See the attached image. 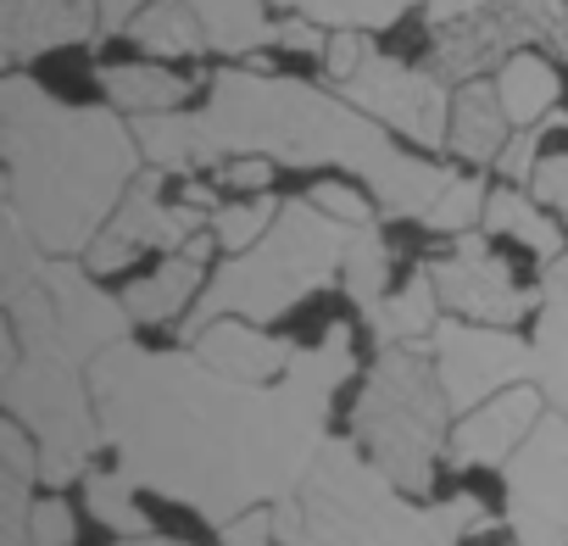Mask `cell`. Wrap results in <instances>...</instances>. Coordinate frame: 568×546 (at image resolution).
I'll return each mask as SVG.
<instances>
[{
  "mask_svg": "<svg viewBox=\"0 0 568 546\" xmlns=\"http://www.w3.org/2000/svg\"><path fill=\"white\" fill-rule=\"evenodd\" d=\"M129 40H134L140 51L162 57V62H190V57L212 51L201 18L184 7V0H145L140 18L129 23Z\"/></svg>",
  "mask_w": 568,
  "mask_h": 546,
  "instance_id": "cell-25",
  "label": "cell"
},
{
  "mask_svg": "<svg viewBox=\"0 0 568 546\" xmlns=\"http://www.w3.org/2000/svg\"><path fill=\"white\" fill-rule=\"evenodd\" d=\"M302 546H457L485 529L479 496H452L435 507H413V496L357 446L324 441L302 491Z\"/></svg>",
  "mask_w": 568,
  "mask_h": 546,
  "instance_id": "cell-4",
  "label": "cell"
},
{
  "mask_svg": "<svg viewBox=\"0 0 568 546\" xmlns=\"http://www.w3.org/2000/svg\"><path fill=\"white\" fill-rule=\"evenodd\" d=\"M485 229L490 234H507V240H518L524 251H535L540 262H557L562 256V223L535 201V195H524L518 184H501V190H490V201H485Z\"/></svg>",
  "mask_w": 568,
  "mask_h": 546,
  "instance_id": "cell-24",
  "label": "cell"
},
{
  "mask_svg": "<svg viewBox=\"0 0 568 546\" xmlns=\"http://www.w3.org/2000/svg\"><path fill=\"white\" fill-rule=\"evenodd\" d=\"M101 90L118 112L129 118H156V112H179L190 101V79H179L173 68L156 62H106L101 68Z\"/></svg>",
  "mask_w": 568,
  "mask_h": 546,
  "instance_id": "cell-21",
  "label": "cell"
},
{
  "mask_svg": "<svg viewBox=\"0 0 568 546\" xmlns=\"http://www.w3.org/2000/svg\"><path fill=\"white\" fill-rule=\"evenodd\" d=\"M201 223H212V212L206 206H195V201H168L162 195V168H145L134 184H129V195H123V206L112 212V223L90 240V251H84V267L90 273H118V267H129L140 251H184L195 234H201Z\"/></svg>",
  "mask_w": 568,
  "mask_h": 546,
  "instance_id": "cell-12",
  "label": "cell"
},
{
  "mask_svg": "<svg viewBox=\"0 0 568 546\" xmlns=\"http://www.w3.org/2000/svg\"><path fill=\"white\" fill-rule=\"evenodd\" d=\"M529 195H535L540 206H551V212L568 218V151L540 156V168H535V179H529Z\"/></svg>",
  "mask_w": 568,
  "mask_h": 546,
  "instance_id": "cell-38",
  "label": "cell"
},
{
  "mask_svg": "<svg viewBox=\"0 0 568 546\" xmlns=\"http://www.w3.org/2000/svg\"><path fill=\"white\" fill-rule=\"evenodd\" d=\"M273 168H278V162H267V156H229V162H217V190L262 195V190L273 184Z\"/></svg>",
  "mask_w": 568,
  "mask_h": 546,
  "instance_id": "cell-37",
  "label": "cell"
},
{
  "mask_svg": "<svg viewBox=\"0 0 568 546\" xmlns=\"http://www.w3.org/2000/svg\"><path fill=\"white\" fill-rule=\"evenodd\" d=\"M429 357L440 368V385H446V402L457 418L474 413L479 402L535 380V346L518 341L513 330H496V324L446 318L429 335Z\"/></svg>",
  "mask_w": 568,
  "mask_h": 546,
  "instance_id": "cell-10",
  "label": "cell"
},
{
  "mask_svg": "<svg viewBox=\"0 0 568 546\" xmlns=\"http://www.w3.org/2000/svg\"><path fill=\"white\" fill-rule=\"evenodd\" d=\"M485 184L479 179H468V173H452V184L435 195V206L424 212V229H435V234H468L474 223H485Z\"/></svg>",
  "mask_w": 568,
  "mask_h": 546,
  "instance_id": "cell-33",
  "label": "cell"
},
{
  "mask_svg": "<svg viewBox=\"0 0 568 546\" xmlns=\"http://www.w3.org/2000/svg\"><path fill=\"white\" fill-rule=\"evenodd\" d=\"M118 546H190V540H168V535H123Z\"/></svg>",
  "mask_w": 568,
  "mask_h": 546,
  "instance_id": "cell-43",
  "label": "cell"
},
{
  "mask_svg": "<svg viewBox=\"0 0 568 546\" xmlns=\"http://www.w3.org/2000/svg\"><path fill=\"white\" fill-rule=\"evenodd\" d=\"M206 168L229 156H267L284 168H352L385 218H418L435 206V195L452 184L446 168L396 151L385 123L357 112L346 95L313 90L284 73H251L229 68L212 79L206 107L195 112Z\"/></svg>",
  "mask_w": 568,
  "mask_h": 546,
  "instance_id": "cell-2",
  "label": "cell"
},
{
  "mask_svg": "<svg viewBox=\"0 0 568 546\" xmlns=\"http://www.w3.org/2000/svg\"><path fill=\"white\" fill-rule=\"evenodd\" d=\"M496 95H501L513 129H535V123H546V118L557 112V101H562V79H557V68H551L546 57L518 51L513 62L496 68Z\"/></svg>",
  "mask_w": 568,
  "mask_h": 546,
  "instance_id": "cell-23",
  "label": "cell"
},
{
  "mask_svg": "<svg viewBox=\"0 0 568 546\" xmlns=\"http://www.w3.org/2000/svg\"><path fill=\"white\" fill-rule=\"evenodd\" d=\"M485 7H496V0H429V23L446 29V23H463V18H474Z\"/></svg>",
  "mask_w": 568,
  "mask_h": 546,
  "instance_id": "cell-41",
  "label": "cell"
},
{
  "mask_svg": "<svg viewBox=\"0 0 568 546\" xmlns=\"http://www.w3.org/2000/svg\"><path fill=\"white\" fill-rule=\"evenodd\" d=\"M352 374V330L329 324V335L302 346L291 374L273 385L229 380L195 352H145L123 341L90 363V391L118 468L140 491L184 502L223 529L251 507L302 491L329 441V402Z\"/></svg>",
  "mask_w": 568,
  "mask_h": 546,
  "instance_id": "cell-1",
  "label": "cell"
},
{
  "mask_svg": "<svg viewBox=\"0 0 568 546\" xmlns=\"http://www.w3.org/2000/svg\"><path fill=\"white\" fill-rule=\"evenodd\" d=\"M140 7H145V0H95V12H101V40H106V34H123V29L140 18Z\"/></svg>",
  "mask_w": 568,
  "mask_h": 546,
  "instance_id": "cell-40",
  "label": "cell"
},
{
  "mask_svg": "<svg viewBox=\"0 0 568 546\" xmlns=\"http://www.w3.org/2000/svg\"><path fill=\"white\" fill-rule=\"evenodd\" d=\"M540 418H546L540 385H513V391H501L457 418V429L446 441V463L452 468H507Z\"/></svg>",
  "mask_w": 568,
  "mask_h": 546,
  "instance_id": "cell-15",
  "label": "cell"
},
{
  "mask_svg": "<svg viewBox=\"0 0 568 546\" xmlns=\"http://www.w3.org/2000/svg\"><path fill=\"white\" fill-rule=\"evenodd\" d=\"M535 46H551L568 57V0H496V7L463 23L435 29L429 73H440L446 84H468L485 68H501Z\"/></svg>",
  "mask_w": 568,
  "mask_h": 546,
  "instance_id": "cell-8",
  "label": "cell"
},
{
  "mask_svg": "<svg viewBox=\"0 0 568 546\" xmlns=\"http://www.w3.org/2000/svg\"><path fill=\"white\" fill-rule=\"evenodd\" d=\"M84 40H101L95 0H0V57L12 68Z\"/></svg>",
  "mask_w": 568,
  "mask_h": 546,
  "instance_id": "cell-16",
  "label": "cell"
},
{
  "mask_svg": "<svg viewBox=\"0 0 568 546\" xmlns=\"http://www.w3.org/2000/svg\"><path fill=\"white\" fill-rule=\"evenodd\" d=\"M34 479H40V446L18 418H7L0 424V546H29V518L40 502Z\"/></svg>",
  "mask_w": 568,
  "mask_h": 546,
  "instance_id": "cell-20",
  "label": "cell"
},
{
  "mask_svg": "<svg viewBox=\"0 0 568 546\" xmlns=\"http://www.w3.org/2000/svg\"><path fill=\"white\" fill-rule=\"evenodd\" d=\"M134 140H140V151H145V162L151 168H162V173H195V168H206V145H201V123H195V112H156V118H134Z\"/></svg>",
  "mask_w": 568,
  "mask_h": 546,
  "instance_id": "cell-27",
  "label": "cell"
},
{
  "mask_svg": "<svg viewBox=\"0 0 568 546\" xmlns=\"http://www.w3.org/2000/svg\"><path fill=\"white\" fill-rule=\"evenodd\" d=\"M0 402H7V418L34 435L45 485L84 479L90 457L106 446L84 363H73L68 352H29L12 330H0Z\"/></svg>",
  "mask_w": 568,
  "mask_h": 546,
  "instance_id": "cell-7",
  "label": "cell"
},
{
  "mask_svg": "<svg viewBox=\"0 0 568 546\" xmlns=\"http://www.w3.org/2000/svg\"><path fill=\"white\" fill-rule=\"evenodd\" d=\"M535 385L551 402V413L568 418V302H546L540 296V318H535Z\"/></svg>",
  "mask_w": 568,
  "mask_h": 546,
  "instance_id": "cell-28",
  "label": "cell"
},
{
  "mask_svg": "<svg viewBox=\"0 0 568 546\" xmlns=\"http://www.w3.org/2000/svg\"><path fill=\"white\" fill-rule=\"evenodd\" d=\"M357 112H368L374 123L407 134L413 145L424 151H440L446 134H452V95H446V79L429 73V68H407L396 57H368L346 84H335Z\"/></svg>",
  "mask_w": 568,
  "mask_h": 546,
  "instance_id": "cell-11",
  "label": "cell"
},
{
  "mask_svg": "<svg viewBox=\"0 0 568 546\" xmlns=\"http://www.w3.org/2000/svg\"><path fill=\"white\" fill-rule=\"evenodd\" d=\"M273 46H284V51H296V57H324L329 51V34L313 23V18H284L278 23V34H273Z\"/></svg>",
  "mask_w": 568,
  "mask_h": 546,
  "instance_id": "cell-39",
  "label": "cell"
},
{
  "mask_svg": "<svg viewBox=\"0 0 568 546\" xmlns=\"http://www.w3.org/2000/svg\"><path fill=\"white\" fill-rule=\"evenodd\" d=\"M134 491H140V485H134L123 468H112V474H84V507H90L106 529H118V535H151V524H145Z\"/></svg>",
  "mask_w": 568,
  "mask_h": 546,
  "instance_id": "cell-32",
  "label": "cell"
},
{
  "mask_svg": "<svg viewBox=\"0 0 568 546\" xmlns=\"http://www.w3.org/2000/svg\"><path fill=\"white\" fill-rule=\"evenodd\" d=\"M307 201H313L318 212H329L335 223H352V229L374 223V206H368V195H357V184H341V179H318V184L307 190Z\"/></svg>",
  "mask_w": 568,
  "mask_h": 546,
  "instance_id": "cell-34",
  "label": "cell"
},
{
  "mask_svg": "<svg viewBox=\"0 0 568 546\" xmlns=\"http://www.w3.org/2000/svg\"><path fill=\"white\" fill-rule=\"evenodd\" d=\"M513 134H518V129H513V118H507L496 84L468 79V84L452 95V134H446V151H457L463 162H479V168L490 162V168H496Z\"/></svg>",
  "mask_w": 568,
  "mask_h": 546,
  "instance_id": "cell-19",
  "label": "cell"
},
{
  "mask_svg": "<svg viewBox=\"0 0 568 546\" xmlns=\"http://www.w3.org/2000/svg\"><path fill=\"white\" fill-rule=\"evenodd\" d=\"M346 245H352V223H335L329 212H318L307 195L284 201L278 223L240 256H229L195 313H190V335L217 324V318H251V324H273L284 318L296 302H307L313 291H324L329 280H341L346 267Z\"/></svg>",
  "mask_w": 568,
  "mask_h": 546,
  "instance_id": "cell-5",
  "label": "cell"
},
{
  "mask_svg": "<svg viewBox=\"0 0 568 546\" xmlns=\"http://www.w3.org/2000/svg\"><path fill=\"white\" fill-rule=\"evenodd\" d=\"M368 330L379 335V346H418L440 330V291H435V273L418 267L402 291H390L374 313Z\"/></svg>",
  "mask_w": 568,
  "mask_h": 546,
  "instance_id": "cell-22",
  "label": "cell"
},
{
  "mask_svg": "<svg viewBox=\"0 0 568 546\" xmlns=\"http://www.w3.org/2000/svg\"><path fill=\"white\" fill-rule=\"evenodd\" d=\"M446 385L429 346H385L363 380L352 407V441L407 491L424 496L435 485V463L446 452Z\"/></svg>",
  "mask_w": 568,
  "mask_h": 546,
  "instance_id": "cell-6",
  "label": "cell"
},
{
  "mask_svg": "<svg viewBox=\"0 0 568 546\" xmlns=\"http://www.w3.org/2000/svg\"><path fill=\"white\" fill-rule=\"evenodd\" d=\"M190 352H195L201 363H212L217 374H229V380L273 385V380L291 374V363H296L302 346L267 335V330L251 324V318H217V324H206V330L190 335Z\"/></svg>",
  "mask_w": 568,
  "mask_h": 546,
  "instance_id": "cell-17",
  "label": "cell"
},
{
  "mask_svg": "<svg viewBox=\"0 0 568 546\" xmlns=\"http://www.w3.org/2000/svg\"><path fill=\"white\" fill-rule=\"evenodd\" d=\"M341 280H346V296L357 302V313L368 318L385 296H390V245L374 223L352 229V245H346V267H341Z\"/></svg>",
  "mask_w": 568,
  "mask_h": 546,
  "instance_id": "cell-29",
  "label": "cell"
},
{
  "mask_svg": "<svg viewBox=\"0 0 568 546\" xmlns=\"http://www.w3.org/2000/svg\"><path fill=\"white\" fill-rule=\"evenodd\" d=\"M435 273V291H440V307L468 318V324H496V330H513L535 296L513 280V267L479 240V234H463L452 256L429 262Z\"/></svg>",
  "mask_w": 568,
  "mask_h": 546,
  "instance_id": "cell-13",
  "label": "cell"
},
{
  "mask_svg": "<svg viewBox=\"0 0 568 546\" xmlns=\"http://www.w3.org/2000/svg\"><path fill=\"white\" fill-rule=\"evenodd\" d=\"M45 291H51V307H57V335H62V346L90 368L101 352H112V346H123L129 341V307L123 302H112V296H101L95 285H90V267L84 262H73V256H45Z\"/></svg>",
  "mask_w": 568,
  "mask_h": 546,
  "instance_id": "cell-14",
  "label": "cell"
},
{
  "mask_svg": "<svg viewBox=\"0 0 568 546\" xmlns=\"http://www.w3.org/2000/svg\"><path fill=\"white\" fill-rule=\"evenodd\" d=\"M73 535H79L73 507L62 496H40L34 518H29V546H73Z\"/></svg>",
  "mask_w": 568,
  "mask_h": 546,
  "instance_id": "cell-35",
  "label": "cell"
},
{
  "mask_svg": "<svg viewBox=\"0 0 568 546\" xmlns=\"http://www.w3.org/2000/svg\"><path fill=\"white\" fill-rule=\"evenodd\" d=\"M540 296H546V302H568V251H562L557 262H546V273H540Z\"/></svg>",
  "mask_w": 568,
  "mask_h": 546,
  "instance_id": "cell-42",
  "label": "cell"
},
{
  "mask_svg": "<svg viewBox=\"0 0 568 546\" xmlns=\"http://www.w3.org/2000/svg\"><path fill=\"white\" fill-rule=\"evenodd\" d=\"M184 7L201 18L212 51H223V57H251V51L273 46V34H278V23H267V12H262V0H184Z\"/></svg>",
  "mask_w": 568,
  "mask_h": 546,
  "instance_id": "cell-26",
  "label": "cell"
},
{
  "mask_svg": "<svg viewBox=\"0 0 568 546\" xmlns=\"http://www.w3.org/2000/svg\"><path fill=\"white\" fill-rule=\"evenodd\" d=\"M140 140L106 107H68L29 73L0 84V162L7 212L45 256H84L140 179Z\"/></svg>",
  "mask_w": 568,
  "mask_h": 546,
  "instance_id": "cell-3",
  "label": "cell"
},
{
  "mask_svg": "<svg viewBox=\"0 0 568 546\" xmlns=\"http://www.w3.org/2000/svg\"><path fill=\"white\" fill-rule=\"evenodd\" d=\"M507 529L518 546H568V418L546 413L501 468Z\"/></svg>",
  "mask_w": 568,
  "mask_h": 546,
  "instance_id": "cell-9",
  "label": "cell"
},
{
  "mask_svg": "<svg viewBox=\"0 0 568 546\" xmlns=\"http://www.w3.org/2000/svg\"><path fill=\"white\" fill-rule=\"evenodd\" d=\"M278 212H284V201H273L267 190L262 195H240V201H223L217 212H212V223H206V234L223 245V251H251L273 223H278Z\"/></svg>",
  "mask_w": 568,
  "mask_h": 546,
  "instance_id": "cell-31",
  "label": "cell"
},
{
  "mask_svg": "<svg viewBox=\"0 0 568 546\" xmlns=\"http://www.w3.org/2000/svg\"><path fill=\"white\" fill-rule=\"evenodd\" d=\"M212 234H195L184 251H173L156 273H145V280H134L118 302L129 307L134 324H168L179 313H195L201 291H206V256H212Z\"/></svg>",
  "mask_w": 568,
  "mask_h": 546,
  "instance_id": "cell-18",
  "label": "cell"
},
{
  "mask_svg": "<svg viewBox=\"0 0 568 546\" xmlns=\"http://www.w3.org/2000/svg\"><path fill=\"white\" fill-rule=\"evenodd\" d=\"M273 7H284V12H296V18H313L318 29H390V23H402L418 0H273Z\"/></svg>",
  "mask_w": 568,
  "mask_h": 546,
  "instance_id": "cell-30",
  "label": "cell"
},
{
  "mask_svg": "<svg viewBox=\"0 0 568 546\" xmlns=\"http://www.w3.org/2000/svg\"><path fill=\"white\" fill-rule=\"evenodd\" d=\"M368 57H374V40H368L363 29H335V34H329V51H324V68H329L335 84H346Z\"/></svg>",
  "mask_w": 568,
  "mask_h": 546,
  "instance_id": "cell-36",
  "label": "cell"
}]
</instances>
